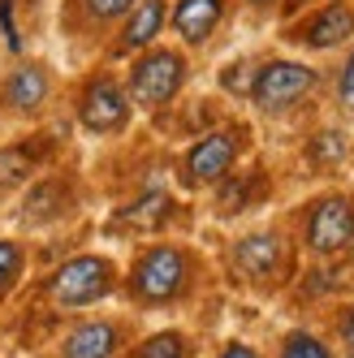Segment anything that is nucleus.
Wrapping results in <instances>:
<instances>
[{
    "label": "nucleus",
    "mask_w": 354,
    "mask_h": 358,
    "mask_svg": "<svg viewBox=\"0 0 354 358\" xmlns=\"http://www.w3.org/2000/svg\"><path fill=\"white\" fill-rule=\"evenodd\" d=\"M0 27H5L9 48H17V43H22V39H17V31H13V9H9V0H0Z\"/></svg>",
    "instance_id": "obj_22"
},
{
    "label": "nucleus",
    "mask_w": 354,
    "mask_h": 358,
    "mask_svg": "<svg viewBox=\"0 0 354 358\" xmlns=\"http://www.w3.org/2000/svg\"><path fill=\"white\" fill-rule=\"evenodd\" d=\"M164 216H169V194L156 190V194H143L134 208H125L117 220H121V224H134V229H156Z\"/></svg>",
    "instance_id": "obj_14"
},
{
    "label": "nucleus",
    "mask_w": 354,
    "mask_h": 358,
    "mask_svg": "<svg viewBox=\"0 0 354 358\" xmlns=\"http://www.w3.org/2000/svg\"><path fill=\"white\" fill-rule=\"evenodd\" d=\"M17 268H22V250L13 242H0V289L17 276Z\"/></svg>",
    "instance_id": "obj_18"
},
{
    "label": "nucleus",
    "mask_w": 354,
    "mask_h": 358,
    "mask_svg": "<svg viewBox=\"0 0 354 358\" xmlns=\"http://www.w3.org/2000/svg\"><path fill=\"white\" fill-rule=\"evenodd\" d=\"M350 31H354V13H350L346 5H333V9H324L311 27H307V43H311V48H333V43H341Z\"/></svg>",
    "instance_id": "obj_12"
},
{
    "label": "nucleus",
    "mask_w": 354,
    "mask_h": 358,
    "mask_svg": "<svg viewBox=\"0 0 354 358\" xmlns=\"http://www.w3.org/2000/svg\"><path fill=\"white\" fill-rule=\"evenodd\" d=\"M48 95V73L39 65H17L5 83V99L13 108H39Z\"/></svg>",
    "instance_id": "obj_10"
},
{
    "label": "nucleus",
    "mask_w": 354,
    "mask_h": 358,
    "mask_svg": "<svg viewBox=\"0 0 354 358\" xmlns=\"http://www.w3.org/2000/svg\"><path fill=\"white\" fill-rule=\"evenodd\" d=\"M108 280H113V268L104 259H95V255H83V259H69L52 276L48 294H52V302H61V306H87L99 294H108Z\"/></svg>",
    "instance_id": "obj_1"
},
{
    "label": "nucleus",
    "mask_w": 354,
    "mask_h": 358,
    "mask_svg": "<svg viewBox=\"0 0 354 358\" xmlns=\"http://www.w3.org/2000/svg\"><path fill=\"white\" fill-rule=\"evenodd\" d=\"M87 5H91V13H95V17H117L121 9H130L134 0H87Z\"/></svg>",
    "instance_id": "obj_21"
},
{
    "label": "nucleus",
    "mask_w": 354,
    "mask_h": 358,
    "mask_svg": "<svg viewBox=\"0 0 354 358\" xmlns=\"http://www.w3.org/2000/svg\"><path fill=\"white\" fill-rule=\"evenodd\" d=\"M117 345V332L108 324H87L78 332H69L65 341V358H108Z\"/></svg>",
    "instance_id": "obj_11"
},
{
    "label": "nucleus",
    "mask_w": 354,
    "mask_h": 358,
    "mask_svg": "<svg viewBox=\"0 0 354 358\" xmlns=\"http://www.w3.org/2000/svg\"><path fill=\"white\" fill-rule=\"evenodd\" d=\"M246 190H250L246 182H229V186L220 190V208H225V212H234V208H242V199H246Z\"/></svg>",
    "instance_id": "obj_20"
},
{
    "label": "nucleus",
    "mask_w": 354,
    "mask_h": 358,
    "mask_svg": "<svg viewBox=\"0 0 354 358\" xmlns=\"http://www.w3.org/2000/svg\"><path fill=\"white\" fill-rule=\"evenodd\" d=\"M234 156H238V138L234 134L204 138L186 156V182H216V177H225V169L234 164Z\"/></svg>",
    "instance_id": "obj_7"
},
{
    "label": "nucleus",
    "mask_w": 354,
    "mask_h": 358,
    "mask_svg": "<svg viewBox=\"0 0 354 358\" xmlns=\"http://www.w3.org/2000/svg\"><path fill=\"white\" fill-rule=\"evenodd\" d=\"M220 9H225L220 0H182L177 13H173V22H177V31H182V39L199 43V39L212 35V27L220 22Z\"/></svg>",
    "instance_id": "obj_9"
},
{
    "label": "nucleus",
    "mask_w": 354,
    "mask_h": 358,
    "mask_svg": "<svg viewBox=\"0 0 354 358\" xmlns=\"http://www.w3.org/2000/svg\"><path fill=\"white\" fill-rule=\"evenodd\" d=\"M125 113H130V104H125L117 83L99 78V83L87 87V95H83V125L87 130H99V134L117 130V125H125Z\"/></svg>",
    "instance_id": "obj_6"
},
{
    "label": "nucleus",
    "mask_w": 354,
    "mask_h": 358,
    "mask_svg": "<svg viewBox=\"0 0 354 358\" xmlns=\"http://www.w3.org/2000/svg\"><path fill=\"white\" fill-rule=\"evenodd\" d=\"M316 87V73L307 65H294V61H272L260 69V78H255V99L264 108H281V104H294V99L302 91H311Z\"/></svg>",
    "instance_id": "obj_5"
},
{
    "label": "nucleus",
    "mask_w": 354,
    "mask_h": 358,
    "mask_svg": "<svg viewBox=\"0 0 354 358\" xmlns=\"http://www.w3.org/2000/svg\"><path fill=\"white\" fill-rule=\"evenodd\" d=\"M31 151L27 147H9V151H0V186H17L22 177L31 173Z\"/></svg>",
    "instance_id": "obj_15"
},
{
    "label": "nucleus",
    "mask_w": 354,
    "mask_h": 358,
    "mask_svg": "<svg viewBox=\"0 0 354 358\" xmlns=\"http://www.w3.org/2000/svg\"><path fill=\"white\" fill-rule=\"evenodd\" d=\"M276 259H281V242H276L272 234H250V238H242L238 250H234V264H238V272H246V276L272 272Z\"/></svg>",
    "instance_id": "obj_8"
},
{
    "label": "nucleus",
    "mask_w": 354,
    "mask_h": 358,
    "mask_svg": "<svg viewBox=\"0 0 354 358\" xmlns=\"http://www.w3.org/2000/svg\"><path fill=\"white\" fill-rule=\"evenodd\" d=\"M182 57L177 52H151L147 61H139V69H134V83H130V91H134V99L139 104H164V99H173V91L182 87Z\"/></svg>",
    "instance_id": "obj_4"
},
{
    "label": "nucleus",
    "mask_w": 354,
    "mask_h": 358,
    "mask_svg": "<svg viewBox=\"0 0 354 358\" xmlns=\"http://www.w3.org/2000/svg\"><path fill=\"white\" fill-rule=\"evenodd\" d=\"M139 358H186V345H182L177 332H160V337H151L139 350Z\"/></svg>",
    "instance_id": "obj_16"
},
{
    "label": "nucleus",
    "mask_w": 354,
    "mask_h": 358,
    "mask_svg": "<svg viewBox=\"0 0 354 358\" xmlns=\"http://www.w3.org/2000/svg\"><path fill=\"white\" fill-rule=\"evenodd\" d=\"M281 358H333V354H328L316 337H307V332H294V337L285 341V354Z\"/></svg>",
    "instance_id": "obj_17"
},
{
    "label": "nucleus",
    "mask_w": 354,
    "mask_h": 358,
    "mask_svg": "<svg viewBox=\"0 0 354 358\" xmlns=\"http://www.w3.org/2000/svg\"><path fill=\"white\" fill-rule=\"evenodd\" d=\"M341 151H346V147H341V138H337L333 130H328V134H320V138H316V156H320V160H337Z\"/></svg>",
    "instance_id": "obj_19"
},
{
    "label": "nucleus",
    "mask_w": 354,
    "mask_h": 358,
    "mask_svg": "<svg viewBox=\"0 0 354 358\" xmlns=\"http://www.w3.org/2000/svg\"><path fill=\"white\" fill-rule=\"evenodd\" d=\"M220 358H260V354H255V350H246V345H229Z\"/></svg>",
    "instance_id": "obj_24"
},
{
    "label": "nucleus",
    "mask_w": 354,
    "mask_h": 358,
    "mask_svg": "<svg viewBox=\"0 0 354 358\" xmlns=\"http://www.w3.org/2000/svg\"><path fill=\"white\" fill-rule=\"evenodd\" d=\"M341 99L354 108V57H350V65H346V73H341Z\"/></svg>",
    "instance_id": "obj_23"
},
{
    "label": "nucleus",
    "mask_w": 354,
    "mask_h": 358,
    "mask_svg": "<svg viewBox=\"0 0 354 358\" xmlns=\"http://www.w3.org/2000/svg\"><path fill=\"white\" fill-rule=\"evenodd\" d=\"M350 238H354V203L341 199V194L337 199H320L316 212H311V220H307V242H311V250L333 255Z\"/></svg>",
    "instance_id": "obj_3"
},
{
    "label": "nucleus",
    "mask_w": 354,
    "mask_h": 358,
    "mask_svg": "<svg viewBox=\"0 0 354 358\" xmlns=\"http://www.w3.org/2000/svg\"><path fill=\"white\" fill-rule=\"evenodd\" d=\"M250 5H268V0H250Z\"/></svg>",
    "instance_id": "obj_26"
},
{
    "label": "nucleus",
    "mask_w": 354,
    "mask_h": 358,
    "mask_svg": "<svg viewBox=\"0 0 354 358\" xmlns=\"http://www.w3.org/2000/svg\"><path fill=\"white\" fill-rule=\"evenodd\" d=\"M160 22H164V5L160 0H147V5H139V13L130 17V27H125V48H143V43H151L156 39V31H160Z\"/></svg>",
    "instance_id": "obj_13"
},
{
    "label": "nucleus",
    "mask_w": 354,
    "mask_h": 358,
    "mask_svg": "<svg viewBox=\"0 0 354 358\" xmlns=\"http://www.w3.org/2000/svg\"><path fill=\"white\" fill-rule=\"evenodd\" d=\"M182 280H186V259H182V250H173V246L147 250L139 259V268H134V289L143 298H151V302L173 298L182 289Z\"/></svg>",
    "instance_id": "obj_2"
},
{
    "label": "nucleus",
    "mask_w": 354,
    "mask_h": 358,
    "mask_svg": "<svg viewBox=\"0 0 354 358\" xmlns=\"http://www.w3.org/2000/svg\"><path fill=\"white\" fill-rule=\"evenodd\" d=\"M346 337H350V345H354V311H350V320H346Z\"/></svg>",
    "instance_id": "obj_25"
}]
</instances>
